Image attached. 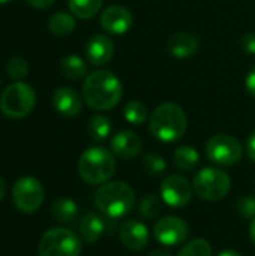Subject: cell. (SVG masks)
<instances>
[{"mask_svg": "<svg viewBox=\"0 0 255 256\" xmlns=\"http://www.w3.org/2000/svg\"><path fill=\"white\" fill-rule=\"evenodd\" d=\"M80 236L87 244H95L99 242L108 230V220L96 213H87L80 222Z\"/></svg>", "mask_w": 255, "mask_h": 256, "instance_id": "17", "label": "cell"}, {"mask_svg": "<svg viewBox=\"0 0 255 256\" xmlns=\"http://www.w3.org/2000/svg\"><path fill=\"white\" fill-rule=\"evenodd\" d=\"M194 192L198 198L210 202L224 200L231 189L230 176L219 168H203L200 170L192 182Z\"/></svg>", "mask_w": 255, "mask_h": 256, "instance_id": "6", "label": "cell"}, {"mask_svg": "<svg viewBox=\"0 0 255 256\" xmlns=\"http://www.w3.org/2000/svg\"><path fill=\"white\" fill-rule=\"evenodd\" d=\"M123 87L120 80L110 70H93L83 84V98L86 104L96 111H108L122 99Z\"/></svg>", "mask_w": 255, "mask_h": 256, "instance_id": "1", "label": "cell"}, {"mask_svg": "<svg viewBox=\"0 0 255 256\" xmlns=\"http://www.w3.org/2000/svg\"><path fill=\"white\" fill-rule=\"evenodd\" d=\"M11 2H14V0H0V4H8Z\"/></svg>", "mask_w": 255, "mask_h": 256, "instance_id": "39", "label": "cell"}, {"mask_svg": "<svg viewBox=\"0 0 255 256\" xmlns=\"http://www.w3.org/2000/svg\"><path fill=\"white\" fill-rule=\"evenodd\" d=\"M36 105V93L35 90L23 82L15 81L5 88L0 96V110L2 112L12 120L27 117Z\"/></svg>", "mask_w": 255, "mask_h": 256, "instance_id": "5", "label": "cell"}, {"mask_svg": "<svg viewBox=\"0 0 255 256\" xmlns=\"http://www.w3.org/2000/svg\"><path fill=\"white\" fill-rule=\"evenodd\" d=\"M188 128V120L183 108L177 104L167 102L159 105L150 116V134L162 142L179 141Z\"/></svg>", "mask_w": 255, "mask_h": 256, "instance_id": "3", "label": "cell"}, {"mask_svg": "<svg viewBox=\"0 0 255 256\" xmlns=\"http://www.w3.org/2000/svg\"><path fill=\"white\" fill-rule=\"evenodd\" d=\"M249 238L255 244V218L251 220V225H249Z\"/></svg>", "mask_w": 255, "mask_h": 256, "instance_id": "35", "label": "cell"}, {"mask_svg": "<svg viewBox=\"0 0 255 256\" xmlns=\"http://www.w3.org/2000/svg\"><path fill=\"white\" fill-rule=\"evenodd\" d=\"M51 214L60 224H72L78 216V207L71 198H59L51 206Z\"/></svg>", "mask_w": 255, "mask_h": 256, "instance_id": "20", "label": "cell"}, {"mask_svg": "<svg viewBox=\"0 0 255 256\" xmlns=\"http://www.w3.org/2000/svg\"><path fill=\"white\" fill-rule=\"evenodd\" d=\"M96 208L108 219L126 216L135 204V192L125 182L104 183L93 196Z\"/></svg>", "mask_w": 255, "mask_h": 256, "instance_id": "2", "label": "cell"}, {"mask_svg": "<svg viewBox=\"0 0 255 256\" xmlns=\"http://www.w3.org/2000/svg\"><path fill=\"white\" fill-rule=\"evenodd\" d=\"M161 208H162V198L161 195H155V194H149L146 196H143V200L140 201V206H138V213L141 214V218L144 219H155L159 213H161Z\"/></svg>", "mask_w": 255, "mask_h": 256, "instance_id": "25", "label": "cell"}, {"mask_svg": "<svg viewBox=\"0 0 255 256\" xmlns=\"http://www.w3.org/2000/svg\"><path fill=\"white\" fill-rule=\"evenodd\" d=\"M213 250L207 240L204 238H195L189 243H186L176 256H212Z\"/></svg>", "mask_w": 255, "mask_h": 256, "instance_id": "27", "label": "cell"}, {"mask_svg": "<svg viewBox=\"0 0 255 256\" xmlns=\"http://www.w3.org/2000/svg\"><path fill=\"white\" fill-rule=\"evenodd\" d=\"M132 22V14L122 4H111L101 14V26L111 34H125Z\"/></svg>", "mask_w": 255, "mask_h": 256, "instance_id": "12", "label": "cell"}, {"mask_svg": "<svg viewBox=\"0 0 255 256\" xmlns=\"http://www.w3.org/2000/svg\"><path fill=\"white\" fill-rule=\"evenodd\" d=\"M81 240L68 228H53L39 242V256H80Z\"/></svg>", "mask_w": 255, "mask_h": 256, "instance_id": "7", "label": "cell"}, {"mask_svg": "<svg viewBox=\"0 0 255 256\" xmlns=\"http://www.w3.org/2000/svg\"><path fill=\"white\" fill-rule=\"evenodd\" d=\"M74 28H75L74 15L68 12H56L48 20V30L57 38H65L71 34Z\"/></svg>", "mask_w": 255, "mask_h": 256, "instance_id": "21", "label": "cell"}, {"mask_svg": "<svg viewBox=\"0 0 255 256\" xmlns=\"http://www.w3.org/2000/svg\"><path fill=\"white\" fill-rule=\"evenodd\" d=\"M12 198L20 212L30 214L41 208L45 198V190L41 182L35 177H21L12 188Z\"/></svg>", "mask_w": 255, "mask_h": 256, "instance_id": "9", "label": "cell"}, {"mask_svg": "<svg viewBox=\"0 0 255 256\" xmlns=\"http://www.w3.org/2000/svg\"><path fill=\"white\" fill-rule=\"evenodd\" d=\"M242 48L248 54H255V33H248L242 39Z\"/></svg>", "mask_w": 255, "mask_h": 256, "instance_id": "31", "label": "cell"}, {"mask_svg": "<svg viewBox=\"0 0 255 256\" xmlns=\"http://www.w3.org/2000/svg\"><path fill=\"white\" fill-rule=\"evenodd\" d=\"M149 256H171L170 254H167V252H164V250H153L152 254Z\"/></svg>", "mask_w": 255, "mask_h": 256, "instance_id": "38", "label": "cell"}, {"mask_svg": "<svg viewBox=\"0 0 255 256\" xmlns=\"http://www.w3.org/2000/svg\"><path fill=\"white\" fill-rule=\"evenodd\" d=\"M102 2L104 0H68V6L74 16L89 20L99 12Z\"/></svg>", "mask_w": 255, "mask_h": 256, "instance_id": "22", "label": "cell"}, {"mask_svg": "<svg viewBox=\"0 0 255 256\" xmlns=\"http://www.w3.org/2000/svg\"><path fill=\"white\" fill-rule=\"evenodd\" d=\"M246 90L252 98H255V68L251 69V72L246 76Z\"/></svg>", "mask_w": 255, "mask_h": 256, "instance_id": "32", "label": "cell"}, {"mask_svg": "<svg viewBox=\"0 0 255 256\" xmlns=\"http://www.w3.org/2000/svg\"><path fill=\"white\" fill-rule=\"evenodd\" d=\"M87 132L90 138L96 142H104L111 134V122L105 116H95L90 118Z\"/></svg>", "mask_w": 255, "mask_h": 256, "instance_id": "24", "label": "cell"}, {"mask_svg": "<svg viewBox=\"0 0 255 256\" xmlns=\"http://www.w3.org/2000/svg\"><path fill=\"white\" fill-rule=\"evenodd\" d=\"M218 256H242L239 252H236V250H231V249H225V250H222L221 254Z\"/></svg>", "mask_w": 255, "mask_h": 256, "instance_id": "36", "label": "cell"}, {"mask_svg": "<svg viewBox=\"0 0 255 256\" xmlns=\"http://www.w3.org/2000/svg\"><path fill=\"white\" fill-rule=\"evenodd\" d=\"M200 162L198 152L191 146H182L174 152V164L182 171H192Z\"/></svg>", "mask_w": 255, "mask_h": 256, "instance_id": "23", "label": "cell"}, {"mask_svg": "<svg viewBox=\"0 0 255 256\" xmlns=\"http://www.w3.org/2000/svg\"><path fill=\"white\" fill-rule=\"evenodd\" d=\"M27 3L35 9H48L50 6H53L54 0H27Z\"/></svg>", "mask_w": 255, "mask_h": 256, "instance_id": "33", "label": "cell"}, {"mask_svg": "<svg viewBox=\"0 0 255 256\" xmlns=\"http://www.w3.org/2000/svg\"><path fill=\"white\" fill-rule=\"evenodd\" d=\"M53 106L63 117H75L81 112L83 100L77 90L71 87H59L53 94Z\"/></svg>", "mask_w": 255, "mask_h": 256, "instance_id": "15", "label": "cell"}, {"mask_svg": "<svg viewBox=\"0 0 255 256\" xmlns=\"http://www.w3.org/2000/svg\"><path fill=\"white\" fill-rule=\"evenodd\" d=\"M80 177L89 184H104L116 172L113 152L104 147L87 148L78 160Z\"/></svg>", "mask_w": 255, "mask_h": 256, "instance_id": "4", "label": "cell"}, {"mask_svg": "<svg viewBox=\"0 0 255 256\" xmlns=\"http://www.w3.org/2000/svg\"><path fill=\"white\" fill-rule=\"evenodd\" d=\"M143 148L141 138L132 130H122L116 134L111 140V152L114 156L123 160L134 159L140 154Z\"/></svg>", "mask_w": 255, "mask_h": 256, "instance_id": "14", "label": "cell"}, {"mask_svg": "<svg viewBox=\"0 0 255 256\" xmlns=\"http://www.w3.org/2000/svg\"><path fill=\"white\" fill-rule=\"evenodd\" d=\"M6 72L12 80L21 81L29 75V63L24 57H12L6 64Z\"/></svg>", "mask_w": 255, "mask_h": 256, "instance_id": "28", "label": "cell"}, {"mask_svg": "<svg viewBox=\"0 0 255 256\" xmlns=\"http://www.w3.org/2000/svg\"><path fill=\"white\" fill-rule=\"evenodd\" d=\"M123 116L131 124H143L147 120V108L140 100H131L125 105Z\"/></svg>", "mask_w": 255, "mask_h": 256, "instance_id": "26", "label": "cell"}, {"mask_svg": "<svg viewBox=\"0 0 255 256\" xmlns=\"http://www.w3.org/2000/svg\"><path fill=\"white\" fill-rule=\"evenodd\" d=\"M60 72L65 78L71 81H80L84 76H87V64L80 56L71 54L62 58Z\"/></svg>", "mask_w": 255, "mask_h": 256, "instance_id": "19", "label": "cell"}, {"mask_svg": "<svg viewBox=\"0 0 255 256\" xmlns=\"http://www.w3.org/2000/svg\"><path fill=\"white\" fill-rule=\"evenodd\" d=\"M192 192V184L183 176L179 174H171L165 177L161 183V198L167 206L173 208L185 207L191 201Z\"/></svg>", "mask_w": 255, "mask_h": 256, "instance_id": "10", "label": "cell"}, {"mask_svg": "<svg viewBox=\"0 0 255 256\" xmlns=\"http://www.w3.org/2000/svg\"><path fill=\"white\" fill-rule=\"evenodd\" d=\"M114 56V42L105 34H95L86 45V57L95 66L107 64Z\"/></svg>", "mask_w": 255, "mask_h": 256, "instance_id": "16", "label": "cell"}, {"mask_svg": "<svg viewBox=\"0 0 255 256\" xmlns=\"http://www.w3.org/2000/svg\"><path fill=\"white\" fill-rule=\"evenodd\" d=\"M153 236L162 246L174 248L182 244L188 238L189 226L183 219L177 216H165L156 222L153 228Z\"/></svg>", "mask_w": 255, "mask_h": 256, "instance_id": "11", "label": "cell"}, {"mask_svg": "<svg viewBox=\"0 0 255 256\" xmlns=\"http://www.w3.org/2000/svg\"><path fill=\"white\" fill-rule=\"evenodd\" d=\"M206 154L210 162L219 166H233L242 159L243 148L237 138L218 134L206 142Z\"/></svg>", "mask_w": 255, "mask_h": 256, "instance_id": "8", "label": "cell"}, {"mask_svg": "<svg viewBox=\"0 0 255 256\" xmlns=\"http://www.w3.org/2000/svg\"><path fill=\"white\" fill-rule=\"evenodd\" d=\"M143 165H144V170L153 177L164 174L167 170V164H165L164 158L156 153H147L143 159Z\"/></svg>", "mask_w": 255, "mask_h": 256, "instance_id": "29", "label": "cell"}, {"mask_svg": "<svg viewBox=\"0 0 255 256\" xmlns=\"http://www.w3.org/2000/svg\"><path fill=\"white\" fill-rule=\"evenodd\" d=\"M236 208L240 216L246 219H254L255 218V198L254 196H242L239 198Z\"/></svg>", "mask_w": 255, "mask_h": 256, "instance_id": "30", "label": "cell"}, {"mask_svg": "<svg viewBox=\"0 0 255 256\" xmlns=\"http://www.w3.org/2000/svg\"><path fill=\"white\" fill-rule=\"evenodd\" d=\"M5 194H6V184H5V180L0 177V201L3 200Z\"/></svg>", "mask_w": 255, "mask_h": 256, "instance_id": "37", "label": "cell"}, {"mask_svg": "<svg viewBox=\"0 0 255 256\" xmlns=\"http://www.w3.org/2000/svg\"><path fill=\"white\" fill-rule=\"evenodd\" d=\"M198 39L186 32L182 33H176L174 36H171V39L168 40V51L173 57L176 58H188L191 56H194L198 51Z\"/></svg>", "mask_w": 255, "mask_h": 256, "instance_id": "18", "label": "cell"}, {"mask_svg": "<svg viewBox=\"0 0 255 256\" xmlns=\"http://www.w3.org/2000/svg\"><path fill=\"white\" fill-rule=\"evenodd\" d=\"M246 152H248L249 159L255 162V130L249 135V138L246 141Z\"/></svg>", "mask_w": 255, "mask_h": 256, "instance_id": "34", "label": "cell"}, {"mask_svg": "<svg viewBox=\"0 0 255 256\" xmlns=\"http://www.w3.org/2000/svg\"><path fill=\"white\" fill-rule=\"evenodd\" d=\"M119 238L126 249L141 250L149 243V230L143 222L129 219L122 224L119 230Z\"/></svg>", "mask_w": 255, "mask_h": 256, "instance_id": "13", "label": "cell"}]
</instances>
